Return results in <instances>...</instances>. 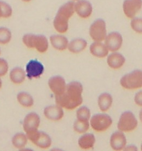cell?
<instances>
[{
    "label": "cell",
    "mask_w": 142,
    "mask_h": 151,
    "mask_svg": "<svg viewBox=\"0 0 142 151\" xmlns=\"http://www.w3.org/2000/svg\"><path fill=\"white\" fill-rule=\"evenodd\" d=\"M96 142V138L93 134L87 133L83 135L78 140V145L83 150H90L93 148Z\"/></svg>",
    "instance_id": "603a6c76"
},
{
    "label": "cell",
    "mask_w": 142,
    "mask_h": 151,
    "mask_svg": "<svg viewBox=\"0 0 142 151\" xmlns=\"http://www.w3.org/2000/svg\"><path fill=\"white\" fill-rule=\"evenodd\" d=\"M113 122L111 117L107 114H98L93 115L90 120V125L94 131L103 132L111 127Z\"/></svg>",
    "instance_id": "52a82bcc"
},
{
    "label": "cell",
    "mask_w": 142,
    "mask_h": 151,
    "mask_svg": "<svg viewBox=\"0 0 142 151\" xmlns=\"http://www.w3.org/2000/svg\"><path fill=\"white\" fill-rule=\"evenodd\" d=\"M79 1V0H72V1H74V2H76V1Z\"/></svg>",
    "instance_id": "d590c367"
},
{
    "label": "cell",
    "mask_w": 142,
    "mask_h": 151,
    "mask_svg": "<svg viewBox=\"0 0 142 151\" xmlns=\"http://www.w3.org/2000/svg\"><path fill=\"white\" fill-rule=\"evenodd\" d=\"M90 127L89 121H83L76 119L73 124V129L76 133L82 134L86 133Z\"/></svg>",
    "instance_id": "484cf974"
},
{
    "label": "cell",
    "mask_w": 142,
    "mask_h": 151,
    "mask_svg": "<svg viewBox=\"0 0 142 151\" xmlns=\"http://www.w3.org/2000/svg\"><path fill=\"white\" fill-rule=\"evenodd\" d=\"M11 32L8 28L0 27V44H8L11 41Z\"/></svg>",
    "instance_id": "83f0119b"
},
{
    "label": "cell",
    "mask_w": 142,
    "mask_h": 151,
    "mask_svg": "<svg viewBox=\"0 0 142 151\" xmlns=\"http://www.w3.org/2000/svg\"><path fill=\"white\" fill-rule=\"evenodd\" d=\"M26 77V72L20 67H16L12 69L9 73L11 82L15 84H21L24 82Z\"/></svg>",
    "instance_id": "44dd1931"
},
{
    "label": "cell",
    "mask_w": 142,
    "mask_h": 151,
    "mask_svg": "<svg viewBox=\"0 0 142 151\" xmlns=\"http://www.w3.org/2000/svg\"><path fill=\"white\" fill-rule=\"evenodd\" d=\"M26 135L29 140L37 147L42 149H47L50 147L52 145L51 138L44 132L38 130L27 134Z\"/></svg>",
    "instance_id": "ba28073f"
},
{
    "label": "cell",
    "mask_w": 142,
    "mask_h": 151,
    "mask_svg": "<svg viewBox=\"0 0 142 151\" xmlns=\"http://www.w3.org/2000/svg\"><path fill=\"white\" fill-rule=\"evenodd\" d=\"M13 14L11 6L4 1H0V18H8Z\"/></svg>",
    "instance_id": "f1b7e54d"
},
{
    "label": "cell",
    "mask_w": 142,
    "mask_h": 151,
    "mask_svg": "<svg viewBox=\"0 0 142 151\" xmlns=\"http://www.w3.org/2000/svg\"><path fill=\"white\" fill-rule=\"evenodd\" d=\"M142 6V0H125L123 4V10L126 17L132 19L141 10Z\"/></svg>",
    "instance_id": "7c38bea8"
},
{
    "label": "cell",
    "mask_w": 142,
    "mask_h": 151,
    "mask_svg": "<svg viewBox=\"0 0 142 151\" xmlns=\"http://www.w3.org/2000/svg\"><path fill=\"white\" fill-rule=\"evenodd\" d=\"M74 4V1L66 2L58 10L53 20V26L59 33H65L68 31L69 21L75 13Z\"/></svg>",
    "instance_id": "7a4b0ae2"
},
{
    "label": "cell",
    "mask_w": 142,
    "mask_h": 151,
    "mask_svg": "<svg viewBox=\"0 0 142 151\" xmlns=\"http://www.w3.org/2000/svg\"><path fill=\"white\" fill-rule=\"evenodd\" d=\"M126 138L121 131H118L111 135L110 139V144L114 151H121L124 150L126 145Z\"/></svg>",
    "instance_id": "9a60e30c"
},
{
    "label": "cell",
    "mask_w": 142,
    "mask_h": 151,
    "mask_svg": "<svg viewBox=\"0 0 142 151\" xmlns=\"http://www.w3.org/2000/svg\"><path fill=\"white\" fill-rule=\"evenodd\" d=\"M90 51L92 55L99 58H103L107 57L108 50L105 45L101 42L94 41L90 46Z\"/></svg>",
    "instance_id": "ac0fdd59"
},
{
    "label": "cell",
    "mask_w": 142,
    "mask_h": 151,
    "mask_svg": "<svg viewBox=\"0 0 142 151\" xmlns=\"http://www.w3.org/2000/svg\"><path fill=\"white\" fill-rule=\"evenodd\" d=\"M142 92L141 91L136 94L135 96V102L136 104H137L139 106H142Z\"/></svg>",
    "instance_id": "1f68e13d"
},
{
    "label": "cell",
    "mask_w": 142,
    "mask_h": 151,
    "mask_svg": "<svg viewBox=\"0 0 142 151\" xmlns=\"http://www.w3.org/2000/svg\"><path fill=\"white\" fill-rule=\"evenodd\" d=\"M87 46L86 40L82 38H76L69 42L67 48L71 53H79L83 51Z\"/></svg>",
    "instance_id": "ffe728a7"
},
{
    "label": "cell",
    "mask_w": 142,
    "mask_h": 151,
    "mask_svg": "<svg viewBox=\"0 0 142 151\" xmlns=\"http://www.w3.org/2000/svg\"><path fill=\"white\" fill-rule=\"evenodd\" d=\"M104 44L109 51L114 52L121 48L123 42V37L117 32H113L106 35Z\"/></svg>",
    "instance_id": "30bf717a"
},
{
    "label": "cell",
    "mask_w": 142,
    "mask_h": 151,
    "mask_svg": "<svg viewBox=\"0 0 142 151\" xmlns=\"http://www.w3.org/2000/svg\"><path fill=\"white\" fill-rule=\"evenodd\" d=\"M75 12L81 18L87 19L93 12L92 4L87 0H79L74 4Z\"/></svg>",
    "instance_id": "5bb4252c"
},
{
    "label": "cell",
    "mask_w": 142,
    "mask_h": 151,
    "mask_svg": "<svg viewBox=\"0 0 142 151\" xmlns=\"http://www.w3.org/2000/svg\"><path fill=\"white\" fill-rule=\"evenodd\" d=\"M130 25L132 29L137 33H142V19L139 17H133L131 19Z\"/></svg>",
    "instance_id": "f546056e"
},
{
    "label": "cell",
    "mask_w": 142,
    "mask_h": 151,
    "mask_svg": "<svg viewBox=\"0 0 142 151\" xmlns=\"http://www.w3.org/2000/svg\"><path fill=\"white\" fill-rule=\"evenodd\" d=\"M138 126V121L135 115L131 111H125L122 114L118 121L117 127L122 132H130L134 131Z\"/></svg>",
    "instance_id": "5b68a950"
},
{
    "label": "cell",
    "mask_w": 142,
    "mask_h": 151,
    "mask_svg": "<svg viewBox=\"0 0 142 151\" xmlns=\"http://www.w3.org/2000/svg\"><path fill=\"white\" fill-rule=\"evenodd\" d=\"M22 1L24 2H31V0H22Z\"/></svg>",
    "instance_id": "e575fe53"
},
{
    "label": "cell",
    "mask_w": 142,
    "mask_h": 151,
    "mask_svg": "<svg viewBox=\"0 0 142 151\" xmlns=\"http://www.w3.org/2000/svg\"><path fill=\"white\" fill-rule=\"evenodd\" d=\"M76 116L78 120L89 121L91 117L90 110L87 106H81L76 111Z\"/></svg>",
    "instance_id": "4316f807"
},
{
    "label": "cell",
    "mask_w": 142,
    "mask_h": 151,
    "mask_svg": "<svg viewBox=\"0 0 142 151\" xmlns=\"http://www.w3.org/2000/svg\"><path fill=\"white\" fill-rule=\"evenodd\" d=\"M45 70L44 66L36 59H32L28 62L26 67V77L29 79H36L40 77Z\"/></svg>",
    "instance_id": "9c48e42d"
},
{
    "label": "cell",
    "mask_w": 142,
    "mask_h": 151,
    "mask_svg": "<svg viewBox=\"0 0 142 151\" xmlns=\"http://www.w3.org/2000/svg\"><path fill=\"white\" fill-rule=\"evenodd\" d=\"M49 40L53 48L58 51H64L68 47L69 40L66 37L61 35H53Z\"/></svg>",
    "instance_id": "d6986e66"
},
{
    "label": "cell",
    "mask_w": 142,
    "mask_h": 151,
    "mask_svg": "<svg viewBox=\"0 0 142 151\" xmlns=\"http://www.w3.org/2000/svg\"><path fill=\"white\" fill-rule=\"evenodd\" d=\"M44 114L48 120L53 121L60 120L64 116L63 108L57 104L46 106L44 110Z\"/></svg>",
    "instance_id": "2e32d148"
},
{
    "label": "cell",
    "mask_w": 142,
    "mask_h": 151,
    "mask_svg": "<svg viewBox=\"0 0 142 151\" xmlns=\"http://www.w3.org/2000/svg\"><path fill=\"white\" fill-rule=\"evenodd\" d=\"M125 63V57L121 53L114 52L108 55V65L111 69L117 70L121 68Z\"/></svg>",
    "instance_id": "e0dca14e"
},
{
    "label": "cell",
    "mask_w": 142,
    "mask_h": 151,
    "mask_svg": "<svg viewBox=\"0 0 142 151\" xmlns=\"http://www.w3.org/2000/svg\"><path fill=\"white\" fill-rule=\"evenodd\" d=\"M113 98L108 93H103L99 95L98 99V104L101 111H108L112 106Z\"/></svg>",
    "instance_id": "7402d4cb"
},
{
    "label": "cell",
    "mask_w": 142,
    "mask_h": 151,
    "mask_svg": "<svg viewBox=\"0 0 142 151\" xmlns=\"http://www.w3.org/2000/svg\"><path fill=\"white\" fill-rule=\"evenodd\" d=\"M9 70L8 62L3 58H0V78L7 74Z\"/></svg>",
    "instance_id": "4dcf8cb0"
},
{
    "label": "cell",
    "mask_w": 142,
    "mask_h": 151,
    "mask_svg": "<svg viewBox=\"0 0 142 151\" xmlns=\"http://www.w3.org/2000/svg\"><path fill=\"white\" fill-rule=\"evenodd\" d=\"M89 35L93 41H104L107 35L105 21L101 19H98L94 21L89 28Z\"/></svg>",
    "instance_id": "8992f818"
},
{
    "label": "cell",
    "mask_w": 142,
    "mask_h": 151,
    "mask_svg": "<svg viewBox=\"0 0 142 151\" xmlns=\"http://www.w3.org/2000/svg\"><path fill=\"white\" fill-rule=\"evenodd\" d=\"M22 42L29 48H35L40 53H45L49 49L48 39L43 35L26 34L23 36Z\"/></svg>",
    "instance_id": "3957f363"
},
{
    "label": "cell",
    "mask_w": 142,
    "mask_h": 151,
    "mask_svg": "<svg viewBox=\"0 0 142 151\" xmlns=\"http://www.w3.org/2000/svg\"><path fill=\"white\" fill-rule=\"evenodd\" d=\"M40 121V117L38 114L34 112L28 114L23 121V128L26 134L38 131Z\"/></svg>",
    "instance_id": "8fae6325"
},
{
    "label": "cell",
    "mask_w": 142,
    "mask_h": 151,
    "mask_svg": "<svg viewBox=\"0 0 142 151\" xmlns=\"http://www.w3.org/2000/svg\"><path fill=\"white\" fill-rule=\"evenodd\" d=\"M2 80H1V78H0V89L2 88Z\"/></svg>",
    "instance_id": "836d02e7"
},
{
    "label": "cell",
    "mask_w": 142,
    "mask_h": 151,
    "mask_svg": "<svg viewBox=\"0 0 142 151\" xmlns=\"http://www.w3.org/2000/svg\"><path fill=\"white\" fill-rule=\"evenodd\" d=\"M1 55V49H0V55Z\"/></svg>",
    "instance_id": "8d00e7d4"
},
{
    "label": "cell",
    "mask_w": 142,
    "mask_h": 151,
    "mask_svg": "<svg viewBox=\"0 0 142 151\" xmlns=\"http://www.w3.org/2000/svg\"><path fill=\"white\" fill-rule=\"evenodd\" d=\"M138 149L135 146H132V145H130L128 146H125V147L124 148V150L126 151H137Z\"/></svg>",
    "instance_id": "d6a6232c"
},
{
    "label": "cell",
    "mask_w": 142,
    "mask_h": 151,
    "mask_svg": "<svg viewBox=\"0 0 142 151\" xmlns=\"http://www.w3.org/2000/svg\"><path fill=\"white\" fill-rule=\"evenodd\" d=\"M49 88L55 96L62 95L66 90V81L60 76H56L50 78L48 82Z\"/></svg>",
    "instance_id": "4fadbf2b"
},
{
    "label": "cell",
    "mask_w": 142,
    "mask_h": 151,
    "mask_svg": "<svg viewBox=\"0 0 142 151\" xmlns=\"http://www.w3.org/2000/svg\"><path fill=\"white\" fill-rule=\"evenodd\" d=\"M121 86L125 89H138L142 86V72L136 70L123 76L120 80Z\"/></svg>",
    "instance_id": "277c9868"
},
{
    "label": "cell",
    "mask_w": 142,
    "mask_h": 151,
    "mask_svg": "<svg viewBox=\"0 0 142 151\" xmlns=\"http://www.w3.org/2000/svg\"><path fill=\"white\" fill-rule=\"evenodd\" d=\"M17 102L22 106L30 108L33 106L34 101L31 94L26 92H20L17 95Z\"/></svg>",
    "instance_id": "d4e9b609"
},
{
    "label": "cell",
    "mask_w": 142,
    "mask_h": 151,
    "mask_svg": "<svg viewBox=\"0 0 142 151\" xmlns=\"http://www.w3.org/2000/svg\"><path fill=\"white\" fill-rule=\"evenodd\" d=\"M28 140L26 134L23 133H17L12 137L11 143L14 147L21 150L25 147Z\"/></svg>",
    "instance_id": "cb8c5ba5"
},
{
    "label": "cell",
    "mask_w": 142,
    "mask_h": 151,
    "mask_svg": "<svg viewBox=\"0 0 142 151\" xmlns=\"http://www.w3.org/2000/svg\"><path fill=\"white\" fill-rule=\"evenodd\" d=\"M83 86L80 83H69L67 84L66 90L62 95L56 96V103L64 109L73 110L83 103Z\"/></svg>",
    "instance_id": "6da1fadb"
}]
</instances>
